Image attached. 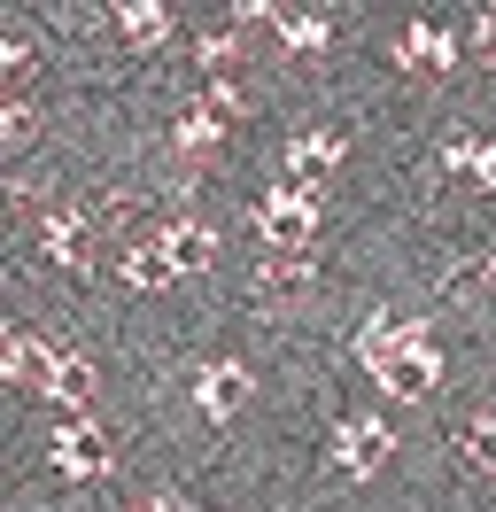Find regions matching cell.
Listing matches in <instances>:
<instances>
[{"mask_svg": "<svg viewBox=\"0 0 496 512\" xmlns=\"http://www.w3.org/2000/svg\"><path fill=\"white\" fill-rule=\"evenodd\" d=\"M256 233L287 256L310 249V241H318V187H272L256 202Z\"/></svg>", "mask_w": 496, "mask_h": 512, "instance_id": "cell-1", "label": "cell"}, {"mask_svg": "<svg viewBox=\"0 0 496 512\" xmlns=\"http://www.w3.org/2000/svg\"><path fill=\"white\" fill-rule=\"evenodd\" d=\"M233 117H241V86H233V78H217V86L194 101V109H179L171 140H179L186 156H210L217 140H225V125H233Z\"/></svg>", "mask_w": 496, "mask_h": 512, "instance_id": "cell-2", "label": "cell"}, {"mask_svg": "<svg viewBox=\"0 0 496 512\" xmlns=\"http://www.w3.org/2000/svg\"><path fill=\"white\" fill-rule=\"evenodd\" d=\"M434 373H442V365H434L427 334H411L403 350H388V357H380V365H372V381L388 388L396 404H419V396H427V388H434Z\"/></svg>", "mask_w": 496, "mask_h": 512, "instance_id": "cell-3", "label": "cell"}, {"mask_svg": "<svg viewBox=\"0 0 496 512\" xmlns=\"http://www.w3.org/2000/svg\"><path fill=\"white\" fill-rule=\"evenodd\" d=\"M241 404H248V365H241V357L194 365V412H202V419H233Z\"/></svg>", "mask_w": 496, "mask_h": 512, "instance_id": "cell-4", "label": "cell"}, {"mask_svg": "<svg viewBox=\"0 0 496 512\" xmlns=\"http://www.w3.org/2000/svg\"><path fill=\"white\" fill-rule=\"evenodd\" d=\"M388 450H396V435L380 427V419H341V435H334V466L341 474H380L388 466Z\"/></svg>", "mask_w": 496, "mask_h": 512, "instance_id": "cell-5", "label": "cell"}, {"mask_svg": "<svg viewBox=\"0 0 496 512\" xmlns=\"http://www.w3.org/2000/svg\"><path fill=\"white\" fill-rule=\"evenodd\" d=\"M55 466H62L70 481L109 474V435H101L93 419H62V427H55Z\"/></svg>", "mask_w": 496, "mask_h": 512, "instance_id": "cell-6", "label": "cell"}, {"mask_svg": "<svg viewBox=\"0 0 496 512\" xmlns=\"http://www.w3.org/2000/svg\"><path fill=\"white\" fill-rule=\"evenodd\" d=\"M233 24H272L279 47H326V39H334V24H326V16H310V8H272V0L233 8Z\"/></svg>", "mask_w": 496, "mask_h": 512, "instance_id": "cell-7", "label": "cell"}, {"mask_svg": "<svg viewBox=\"0 0 496 512\" xmlns=\"http://www.w3.org/2000/svg\"><path fill=\"white\" fill-rule=\"evenodd\" d=\"M39 249H47V264H62V272H86L93 264V233L78 210H47L39 218Z\"/></svg>", "mask_w": 496, "mask_h": 512, "instance_id": "cell-8", "label": "cell"}, {"mask_svg": "<svg viewBox=\"0 0 496 512\" xmlns=\"http://www.w3.org/2000/svg\"><path fill=\"white\" fill-rule=\"evenodd\" d=\"M396 63L419 70V78H442V70L458 63V39L442 32V24H411V32L396 39Z\"/></svg>", "mask_w": 496, "mask_h": 512, "instance_id": "cell-9", "label": "cell"}, {"mask_svg": "<svg viewBox=\"0 0 496 512\" xmlns=\"http://www.w3.org/2000/svg\"><path fill=\"white\" fill-rule=\"evenodd\" d=\"M0 373H8V381H24V388H47L55 350H47L39 334H8V342H0Z\"/></svg>", "mask_w": 496, "mask_h": 512, "instance_id": "cell-10", "label": "cell"}, {"mask_svg": "<svg viewBox=\"0 0 496 512\" xmlns=\"http://www.w3.org/2000/svg\"><path fill=\"white\" fill-rule=\"evenodd\" d=\"M163 256H171L179 272H202V264L217 256V233H210V225H194V218H179V225H163Z\"/></svg>", "mask_w": 496, "mask_h": 512, "instance_id": "cell-11", "label": "cell"}, {"mask_svg": "<svg viewBox=\"0 0 496 512\" xmlns=\"http://www.w3.org/2000/svg\"><path fill=\"white\" fill-rule=\"evenodd\" d=\"M117 32L132 39V47H163V39H171V8H163V0H124Z\"/></svg>", "mask_w": 496, "mask_h": 512, "instance_id": "cell-12", "label": "cell"}, {"mask_svg": "<svg viewBox=\"0 0 496 512\" xmlns=\"http://www.w3.org/2000/svg\"><path fill=\"white\" fill-rule=\"evenodd\" d=\"M442 179L496 187V148H489V140H450V148H442Z\"/></svg>", "mask_w": 496, "mask_h": 512, "instance_id": "cell-13", "label": "cell"}, {"mask_svg": "<svg viewBox=\"0 0 496 512\" xmlns=\"http://www.w3.org/2000/svg\"><path fill=\"white\" fill-rule=\"evenodd\" d=\"M349 156V140H341V132H303V140H287V171H334V163Z\"/></svg>", "mask_w": 496, "mask_h": 512, "instance_id": "cell-14", "label": "cell"}, {"mask_svg": "<svg viewBox=\"0 0 496 512\" xmlns=\"http://www.w3.org/2000/svg\"><path fill=\"white\" fill-rule=\"evenodd\" d=\"M39 396H55V404H86V396H93V365L78 350H55V373H47Z\"/></svg>", "mask_w": 496, "mask_h": 512, "instance_id": "cell-15", "label": "cell"}, {"mask_svg": "<svg viewBox=\"0 0 496 512\" xmlns=\"http://www.w3.org/2000/svg\"><path fill=\"white\" fill-rule=\"evenodd\" d=\"M411 334H427V326H419V319H372L365 334H357V357H365V365H380V357L403 350Z\"/></svg>", "mask_w": 496, "mask_h": 512, "instance_id": "cell-16", "label": "cell"}, {"mask_svg": "<svg viewBox=\"0 0 496 512\" xmlns=\"http://www.w3.org/2000/svg\"><path fill=\"white\" fill-rule=\"evenodd\" d=\"M132 288H163V280H179V264L163 256V241H148V249H124V264H117Z\"/></svg>", "mask_w": 496, "mask_h": 512, "instance_id": "cell-17", "label": "cell"}, {"mask_svg": "<svg viewBox=\"0 0 496 512\" xmlns=\"http://www.w3.org/2000/svg\"><path fill=\"white\" fill-rule=\"evenodd\" d=\"M465 458L481 466V474H496V412H481V419H465Z\"/></svg>", "mask_w": 496, "mask_h": 512, "instance_id": "cell-18", "label": "cell"}, {"mask_svg": "<svg viewBox=\"0 0 496 512\" xmlns=\"http://www.w3.org/2000/svg\"><path fill=\"white\" fill-rule=\"evenodd\" d=\"M194 63L233 70V63H241V32H202V39H194Z\"/></svg>", "mask_w": 496, "mask_h": 512, "instance_id": "cell-19", "label": "cell"}, {"mask_svg": "<svg viewBox=\"0 0 496 512\" xmlns=\"http://www.w3.org/2000/svg\"><path fill=\"white\" fill-rule=\"evenodd\" d=\"M303 280H310V264H303V256H287V249H279L272 264H256V288H303Z\"/></svg>", "mask_w": 496, "mask_h": 512, "instance_id": "cell-20", "label": "cell"}, {"mask_svg": "<svg viewBox=\"0 0 496 512\" xmlns=\"http://www.w3.org/2000/svg\"><path fill=\"white\" fill-rule=\"evenodd\" d=\"M31 132H39V109H31V101H0V140H8V148H24Z\"/></svg>", "mask_w": 496, "mask_h": 512, "instance_id": "cell-21", "label": "cell"}, {"mask_svg": "<svg viewBox=\"0 0 496 512\" xmlns=\"http://www.w3.org/2000/svg\"><path fill=\"white\" fill-rule=\"evenodd\" d=\"M0 70H8V78H31V39H0Z\"/></svg>", "mask_w": 496, "mask_h": 512, "instance_id": "cell-22", "label": "cell"}, {"mask_svg": "<svg viewBox=\"0 0 496 512\" xmlns=\"http://www.w3.org/2000/svg\"><path fill=\"white\" fill-rule=\"evenodd\" d=\"M473 32H481V47L496 55V8H481V24H473Z\"/></svg>", "mask_w": 496, "mask_h": 512, "instance_id": "cell-23", "label": "cell"}, {"mask_svg": "<svg viewBox=\"0 0 496 512\" xmlns=\"http://www.w3.org/2000/svg\"><path fill=\"white\" fill-rule=\"evenodd\" d=\"M489 288H496V256H489Z\"/></svg>", "mask_w": 496, "mask_h": 512, "instance_id": "cell-24", "label": "cell"}]
</instances>
